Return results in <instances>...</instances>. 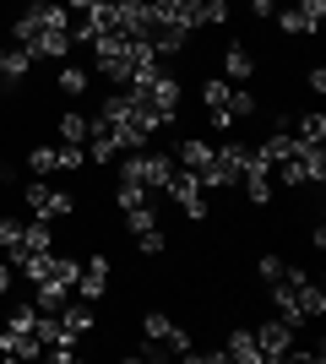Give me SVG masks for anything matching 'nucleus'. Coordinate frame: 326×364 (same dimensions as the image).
<instances>
[{
  "label": "nucleus",
  "mask_w": 326,
  "mask_h": 364,
  "mask_svg": "<svg viewBox=\"0 0 326 364\" xmlns=\"http://www.w3.org/2000/svg\"><path fill=\"white\" fill-rule=\"evenodd\" d=\"M217 65H223V82H234V87H245L250 76H256V55H250L245 44H223Z\"/></svg>",
  "instance_id": "f8f14e48"
},
{
  "label": "nucleus",
  "mask_w": 326,
  "mask_h": 364,
  "mask_svg": "<svg viewBox=\"0 0 326 364\" xmlns=\"http://www.w3.org/2000/svg\"><path fill=\"white\" fill-rule=\"evenodd\" d=\"M305 87H310L315 98H321V92H326V65H310V76H305Z\"/></svg>",
  "instance_id": "473e14b6"
},
{
  "label": "nucleus",
  "mask_w": 326,
  "mask_h": 364,
  "mask_svg": "<svg viewBox=\"0 0 326 364\" xmlns=\"http://www.w3.org/2000/svg\"><path fill=\"white\" fill-rule=\"evenodd\" d=\"M229 22V0H196V28H223Z\"/></svg>",
  "instance_id": "5701e85b"
},
{
  "label": "nucleus",
  "mask_w": 326,
  "mask_h": 364,
  "mask_svg": "<svg viewBox=\"0 0 326 364\" xmlns=\"http://www.w3.org/2000/svg\"><path fill=\"white\" fill-rule=\"evenodd\" d=\"M82 147H87V164H98V168H104V164H120V152H125L120 136H114V125L98 120V114H93V131H87Z\"/></svg>",
  "instance_id": "9d476101"
},
{
  "label": "nucleus",
  "mask_w": 326,
  "mask_h": 364,
  "mask_svg": "<svg viewBox=\"0 0 326 364\" xmlns=\"http://www.w3.org/2000/svg\"><path fill=\"white\" fill-rule=\"evenodd\" d=\"M77 294H82V299H93V304H104V294H109V256H87V261H82Z\"/></svg>",
  "instance_id": "9b49d317"
},
{
  "label": "nucleus",
  "mask_w": 326,
  "mask_h": 364,
  "mask_svg": "<svg viewBox=\"0 0 326 364\" xmlns=\"http://www.w3.org/2000/svg\"><path fill=\"white\" fill-rule=\"evenodd\" d=\"M250 11H256V16H261V22H266V16L278 11V0H250Z\"/></svg>",
  "instance_id": "f704fd0d"
},
{
  "label": "nucleus",
  "mask_w": 326,
  "mask_h": 364,
  "mask_svg": "<svg viewBox=\"0 0 326 364\" xmlns=\"http://www.w3.org/2000/svg\"><path fill=\"white\" fill-rule=\"evenodd\" d=\"M283 267H288L283 256H261V261H256V272H261V283H272V277H278Z\"/></svg>",
  "instance_id": "2f4dec72"
},
{
  "label": "nucleus",
  "mask_w": 326,
  "mask_h": 364,
  "mask_svg": "<svg viewBox=\"0 0 326 364\" xmlns=\"http://www.w3.org/2000/svg\"><path fill=\"white\" fill-rule=\"evenodd\" d=\"M256 332V348H261V364L266 359H288V348H294V326L283 316H272V321H261V326H250Z\"/></svg>",
  "instance_id": "1a4fd4ad"
},
{
  "label": "nucleus",
  "mask_w": 326,
  "mask_h": 364,
  "mask_svg": "<svg viewBox=\"0 0 326 364\" xmlns=\"http://www.w3.org/2000/svg\"><path fill=\"white\" fill-rule=\"evenodd\" d=\"M272 16H278V28L288 33V38H305V33H310V22H305L294 6H283V11H272Z\"/></svg>",
  "instance_id": "a878e982"
},
{
  "label": "nucleus",
  "mask_w": 326,
  "mask_h": 364,
  "mask_svg": "<svg viewBox=\"0 0 326 364\" xmlns=\"http://www.w3.org/2000/svg\"><path fill=\"white\" fill-rule=\"evenodd\" d=\"M131 92H136L141 104H153L158 114L180 120V92H185V82H180L174 71H163V65H158V71H147L141 82H131Z\"/></svg>",
  "instance_id": "39448f33"
},
{
  "label": "nucleus",
  "mask_w": 326,
  "mask_h": 364,
  "mask_svg": "<svg viewBox=\"0 0 326 364\" xmlns=\"http://www.w3.org/2000/svg\"><path fill=\"white\" fill-rule=\"evenodd\" d=\"M174 164L190 168V174H202V168L212 164V141H202V136H180V141H174Z\"/></svg>",
  "instance_id": "4468645a"
},
{
  "label": "nucleus",
  "mask_w": 326,
  "mask_h": 364,
  "mask_svg": "<svg viewBox=\"0 0 326 364\" xmlns=\"http://www.w3.org/2000/svg\"><path fill=\"white\" fill-rule=\"evenodd\" d=\"M153 223H158L153 207H136V213H125V228H131V234H141V228H153Z\"/></svg>",
  "instance_id": "7c9ffc66"
},
{
  "label": "nucleus",
  "mask_w": 326,
  "mask_h": 364,
  "mask_svg": "<svg viewBox=\"0 0 326 364\" xmlns=\"http://www.w3.org/2000/svg\"><path fill=\"white\" fill-rule=\"evenodd\" d=\"M22 201H28V213L44 218V223H60V218L77 213V196H71V191H60V185H49V180H33L28 191H22Z\"/></svg>",
  "instance_id": "423d86ee"
},
{
  "label": "nucleus",
  "mask_w": 326,
  "mask_h": 364,
  "mask_svg": "<svg viewBox=\"0 0 326 364\" xmlns=\"http://www.w3.org/2000/svg\"><path fill=\"white\" fill-rule=\"evenodd\" d=\"M87 131H93V120H87V114H77V109H65L60 120H55V136H60V147H82V141H87Z\"/></svg>",
  "instance_id": "2eb2a0df"
},
{
  "label": "nucleus",
  "mask_w": 326,
  "mask_h": 364,
  "mask_svg": "<svg viewBox=\"0 0 326 364\" xmlns=\"http://www.w3.org/2000/svg\"><path fill=\"white\" fill-rule=\"evenodd\" d=\"M266 289H272V304H278V316L288 321V326L326 316V289H321V283H310L299 267H283V272L272 277Z\"/></svg>",
  "instance_id": "f03ea898"
},
{
  "label": "nucleus",
  "mask_w": 326,
  "mask_h": 364,
  "mask_svg": "<svg viewBox=\"0 0 326 364\" xmlns=\"http://www.w3.org/2000/svg\"><path fill=\"white\" fill-rule=\"evenodd\" d=\"M169 196H174V207H180V213H185L190 223H207V191H202V180H196L190 168H174Z\"/></svg>",
  "instance_id": "6e6552de"
},
{
  "label": "nucleus",
  "mask_w": 326,
  "mask_h": 364,
  "mask_svg": "<svg viewBox=\"0 0 326 364\" xmlns=\"http://www.w3.org/2000/svg\"><path fill=\"white\" fill-rule=\"evenodd\" d=\"M28 168H33V174H60V147H33Z\"/></svg>",
  "instance_id": "b1692460"
},
{
  "label": "nucleus",
  "mask_w": 326,
  "mask_h": 364,
  "mask_svg": "<svg viewBox=\"0 0 326 364\" xmlns=\"http://www.w3.org/2000/svg\"><path fill=\"white\" fill-rule=\"evenodd\" d=\"M174 168V152H120V180H136L147 191H169Z\"/></svg>",
  "instance_id": "7ed1b4c3"
},
{
  "label": "nucleus",
  "mask_w": 326,
  "mask_h": 364,
  "mask_svg": "<svg viewBox=\"0 0 326 364\" xmlns=\"http://www.w3.org/2000/svg\"><path fill=\"white\" fill-rule=\"evenodd\" d=\"M11 283H16V267H11V261H0V294H11Z\"/></svg>",
  "instance_id": "72a5a7b5"
},
{
  "label": "nucleus",
  "mask_w": 326,
  "mask_h": 364,
  "mask_svg": "<svg viewBox=\"0 0 326 364\" xmlns=\"http://www.w3.org/2000/svg\"><path fill=\"white\" fill-rule=\"evenodd\" d=\"M141 337H147V343H163V353H196L190 348V332L185 326H174L169 316H163V310H147V316H141Z\"/></svg>",
  "instance_id": "0eeeda50"
},
{
  "label": "nucleus",
  "mask_w": 326,
  "mask_h": 364,
  "mask_svg": "<svg viewBox=\"0 0 326 364\" xmlns=\"http://www.w3.org/2000/svg\"><path fill=\"white\" fill-rule=\"evenodd\" d=\"M207 125H212L217 136H234V125H239V120H234L229 109H207Z\"/></svg>",
  "instance_id": "c756f323"
},
{
  "label": "nucleus",
  "mask_w": 326,
  "mask_h": 364,
  "mask_svg": "<svg viewBox=\"0 0 326 364\" xmlns=\"http://www.w3.org/2000/svg\"><path fill=\"white\" fill-rule=\"evenodd\" d=\"M16 245H22V223H16V218H0V250L11 256Z\"/></svg>",
  "instance_id": "c85d7f7f"
},
{
  "label": "nucleus",
  "mask_w": 326,
  "mask_h": 364,
  "mask_svg": "<svg viewBox=\"0 0 326 364\" xmlns=\"http://www.w3.org/2000/svg\"><path fill=\"white\" fill-rule=\"evenodd\" d=\"M278 180L283 185H321L326 180V152H321V141H299L294 136V147H288V158H278Z\"/></svg>",
  "instance_id": "20e7f679"
},
{
  "label": "nucleus",
  "mask_w": 326,
  "mask_h": 364,
  "mask_svg": "<svg viewBox=\"0 0 326 364\" xmlns=\"http://www.w3.org/2000/svg\"><path fill=\"white\" fill-rule=\"evenodd\" d=\"M223 359H234V364H261V348H256V332H250V326L229 332V348H223Z\"/></svg>",
  "instance_id": "dca6fc26"
},
{
  "label": "nucleus",
  "mask_w": 326,
  "mask_h": 364,
  "mask_svg": "<svg viewBox=\"0 0 326 364\" xmlns=\"http://www.w3.org/2000/svg\"><path fill=\"white\" fill-rule=\"evenodd\" d=\"M55 87H60L65 98H82V92L93 87V71H87V65H60V76H55Z\"/></svg>",
  "instance_id": "6ab92c4d"
},
{
  "label": "nucleus",
  "mask_w": 326,
  "mask_h": 364,
  "mask_svg": "<svg viewBox=\"0 0 326 364\" xmlns=\"http://www.w3.org/2000/svg\"><path fill=\"white\" fill-rule=\"evenodd\" d=\"M131 240H136V256H147V261H158L163 256V250H169V240H163V228H141V234H131Z\"/></svg>",
  "instance_id": "412c9836"
},
{
  "label": "nucleus",
  "mask_w": 326,
  "mask_h": 364,
  "mask_svg": "<svg viewBox=\"0 0 326 364\" xmlns=\"http://www.w3.org/2000/svg\"><path fill=\"white\" fill-rule=\"evenodd\" d=\"M60 6H65V11H71V16H82V11H93L98 0H60Z\"/></svg>",
  "instance_id": "c9c22d12"
},
{
  "label": "nucleus",
  "mask_w": 326,
  "mask_h": 364,
  "mask_svg": "<svg viewBox=\"0 0 326 364\" xmlns=\"http://www.w3.org/2000/svg\"><path fill=\"white\" fill-rule=\"evenodd\" d=\"M202 104L207 109H223V104H229V82H223V76H207V82H202Z\"/></svg>",
  "instance_id": "bb28decb"
},
{
  "label": "nucleus",
  "mask_w": 326,
  "mask_h": 364,
  "mask_svg": "<svg viewBox=\"0 0 326 364\" xmlns=\"http://www.w3.org/2000/svg\"><path fill=\"white\" fill-rule=\"evenodd\" d=\"M55 316H60V326H65L71 337H77V343H82V337H87V332L98 326V310H93V299H65L60 310H55Z\"/></svg>",
  "instance_id": "ddd939ff"
},
{
  "label": "nucleus",
  "mask_w": 326,
  "mask_h": 364,
  "mask_svg": "<svg viewBox=\"0 0 326 364\" xmlns=\"http://www.w3.org/2000/svg\"><path fill=\"white\" fill-rule=\"evenodd\" d=\"M28 76H33V60H28V55H22V49H6V44H0V82H6V87H11V82H28Z\"/></svg>",
  "instance_id": "f3484780"
},
{
  "label": "nucleus",
  "mask_w": 326,
  "mask_h": 364,
  "mask_svg": "<svg viewBox=\"0 0 326 364\" xmlns=\"http://www.w3.org/2000/svg\"><path fill=\"white\" fill-rule=\"evenodd\" d=\"M11 38L16 49L28 55V60H65L71 55V11H65L60 0H49V6H28V11L11 22Z\"/></svg>",
  "instance_id": "f257e3e1"
},
{
  "label": "nucleus",
  "mask_w": 326,
  "mask_h": 364,
  "mask_svg": "<svg viewBox=\"0 0 326 364\" xmlns=\"http://www.w3.org/2000/svg\"><path fill=\"white\" fill-rule=\"evenodd\" d=\"M294 11L305 16V22H310V33H315V28L326 22V0H294Z\"/></svg>",
  "instance_id": "cd10ccee"
},
{
  "label": "nucleus",
  "mask_w": 326,
  "mask_h": 364,
  "mask_svg": "<svg viewBox=\"0 0 326 364\" xmlns=\"http://www.w3.org/2000/svg\"><path fill=\"white\" fill-rule=\"evenodd\" d=\"M65 299H71V289H55V283H33V310L55 316V310H60Z\"/></svg>",
  "instance_id": "aec40b11"
},
{
  "label": "nucleus",
  "mask_w": 326,
  "mask_h": 364,
  "mask_svg": "<svg viewBox=\"0 0 326 364\" xmlns=\"http://www.w3.org/2000/svg\"><path fill=\"white\" fill-rule=\"evenodd\" d=\"M234 114V120H250V114H261V104H256V92L250 87H229V104H223Z\"/></svg>",
  "instance_id": "4be33fe9"
},
{
  "label": "nucleus",
  "mask_w": 326,
  "mask_h": 364,
  "mask_svg": "<svg viewBox=\"0 0 326 364\" xmlns=\"http://www.w3.org/2000/svg\"><path fill=\"white\" fill-rule=\"evenodd\" d=\"M294 136L299 141H326V114H321V109H315V114H299Z\"/></svg>",
  "instance_id": "393cba45"
},
{
  "label": "nucleus",
  "mask_w": 326,
  "mask_h": 364,
  "mask_svg": "<svg viewBox=\"0 0 326 364\" xmlns=\"http://www.w3.org/2000/svg\"><path fill=\"white\" fill-rule=\"evenodd\" d=\"M239 185H245V201H250V207H266V201H272V168H245Z\"/></svg>",
  "instance_id": "a211bd4d"
},
{
  "label": "nucleus",
  "mask_w": 326,
  "mask_h": 364,
  "mask_svg": "<svg viewBox=\"0 0 326 364\" xmlns=\"http://www.w3.org/2000/svg\"><path fill=\"white\" fill-rule=\"evenodd\" d=\"M28 6H49V0H28Z\"/></svg>",
  "instance_id": "e433bc0d"
}]
</instances>
